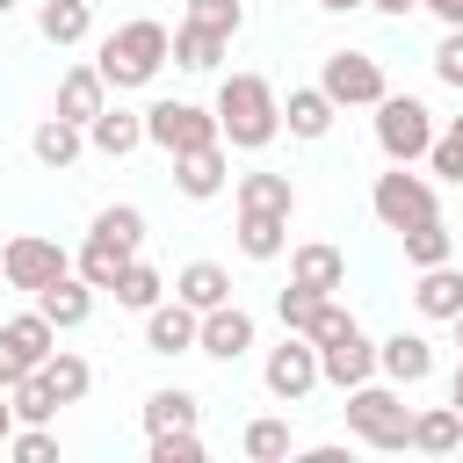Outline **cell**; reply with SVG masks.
Here are the masks:
<instances>
[{"instance_id": "52", "label": "cell", "mask_w": 463, "mask_h": 463, "mask_svg": "<svg viewBox=\"0 0 463 463\" xmlns=\"http://www.w3.org/2000/svg\"><path fill=\"white\" fill-rule=\"evenodd\" d=\"M0 282H7V268H0Z\"/></svg>"}, {"instance_id": "42", "label": "cell", "mask_w": 463, "mask_h": 463, "mask_svg": "<svg viewBox=\"0 0 463 463\" xmlns=\"http://www.w3.org/2000/svg\"><path fill=\"white\" fill-rule=\"evenodd\" d=\"M434 80H441V87H463V29L441 36V51H434Z\"/></svg>"}, {"instance_id": "43", "label": "cell", "mask_w": 463, "mask_h": 463, "mask_svg": "<svg viewBox=\"0 0 463 463\" xmlns=\"http://www.w3.org/2000/svg\"><path fill=\"white\" fill-rule=\"evenodd\" d=\"M347 326H354V311H340V304H333V297H326V304H318V318H311V333H304V340H318V347H326V340H340V333H347Z\"/></svg>"}, {"instance_id": "22", "label": "cell", "mask_w": 463, "mask_h": 463, "mask_svg": "<svg viewBox=\"0 0 463 463\" xmlns=\"http://www.w3.org/2000/svg\"><path fill=\"white\" fill-rule=\"evenodd\" d=\"M174 297L195 304V311H217V304H232V275H224L217 260H188V268L174 275Z\"/></svg>"}, {"instance_id": "28", "label": "cell", "mask_w": 463, "mask_h": 463, "mask_svg": "<svg viewBox=\"0 0 463 463\" xmlns=\"http://www.w3.org/2000/svg\"><path fill=\"white\" fill-rule=\"evenodd\" d=\"M289 246V217H260V210H239V253L246 260H275Z\"/></svg>"}, {"instance_id": "20", "label": "cell", "mask_w": 463, "mask_h": 463, "mask_svg": "<svg viewBox=\"0 0 463 463\" xmlns=\"http://www.w3.org/2000/svg\"><path fill=\"white\" fill-rule=\"evenodd\" d=\"M29 152H36L43 166H72V159L87 152V123H72V116H43V123L29 130Z\"/></svg>"}, {"instance_id": "15", "label": "cell", "mask_w": 463, "mask_h": 463, "mask_svg": "<svg viewBox=\"0 0 463 463\" xmlns=\"http://www.w3.org/2000/svg\"><path fill=\"white\" fill-rule=\"evenodd\" d=\"M0 347H7L22 369H43V362L58 354V326H51L43 311H22V318H7V326H0Z\"/></svg>"}, {"instance_id": "17", "label": "cell", "mask_w": 463, "mask_h": 463, "mask_svg": "<svg viewBox=\"0 0 463 463\" xmlns=\"http://www.w3.org/2000/svg\"><path fill=\"white\" fill-rule=\"evenodd\" d=\"M101 109H109V80H101V65H72V72L58 80V116L94 123Z\"/></svg>"}, {"instance_id": "1", "label": "cell", "mask_w": 463, "mask_h": 463, "mask_svg": "<svg viewBox=\"0 0 463 463\" xmlns=\"http://www.w3.org/2000/svg\"><path fill=\"white\" fill-rule=\"evenodd\" d=\"M217 130H224L232 152L275 145V137H282V101H275V87H268L260 72H224V87H217Z\"/></svg>"}, {"instance_id": "11", "label": "cell", "mask_w": 463, "mask_h": 463, "mask_svg": "<svg viewBox=\"0 0 463 463\" xmlns=\"http://www.w3.org/2000/svg\"><path fill=\"white\" fill-rule=\"evenodd\" d=\"M195 340H203V311H195V304L174 297V304H152V311H145V347H152V354H188Z\"/></svg>"}, {"instance_id": "47", "label": "cell", "mask_w": 463, "mask_h": 463, "mask_svg": "<svg viewBox=\"0 0 463 463\" xmlns=\"http://www.w3.org/2000/svg\"><path fill=\"white\" fill-rule=\"evenodd\" d=\"M7 434H14V398L0 391V449H7Z\"/></svg>"}, {"instance_id": "39", "label": "cell", "mask_w": 463, "mask_h": 463, "mask_svg": "<svg viewBox=\"0 0 463 463\" xmlns=\"http://www.w3.org/2000/svg\"><path fill=\"white\" fill-rule=\"evenodd\" d=\"M188 22L195 29H217V36H239L246 29V7L239 0H188Z\"/></svg>"}, {"instance_id": "29", "label": "cell", "mask_w": 463, "mask_h": 463, "mask_svg": "<svg viewBox=\"0 0 463 463\" xmlns=\"http://www.w3.org/2000/svg\"><path fill=\"white\" fill-rule=\"evenodd\" d=\"M224 43H232V36H217V29H195V22H181V29H174V65H188V72H217Z\"/></svg>"}, {"instance_id": "50", "label": "cell", "mask_w": 463, "mask_h": 463, "mask_svg": "<svg viewBox=\"0 0 463 463\" xmlns=\"http://www.w3.org/2000/svg\"><path fill=\"white\" fill-rule=\"evenodd\" d=\"M449 326H456V347H463V311H456V318H449Z\"/></svg>"}, {"instance_id": "31", "label": "cell", "mask_w": 463, "mask_h": 463, "mask_svg": "<svg viewBox=\"0 0 463 463\" xmlns=\"http://www.w3.org/2000/svg\"><path fill=\"white\" fill-rule=\"evenodd\" d=\"M43 383L58 391V405H80V398L94 391V369H87V362H80L72 347H58V354L43 362Z\"/></svg>"}, {"instance_id": "16", "label": "cell", "mask_w": 463, "mask_h": 463, "mask_svg": "<svg viewBox=\"0 0 463 463\" xmlns=\"http://www.w3.org/2000/svg\"><path fill=\"white\" fill-rule=\"evenodd\" d=\"M174 188H181L188 203L224 195V145H195V152H181V159H174Z\"/></svg>"}, {"instance_id": "32", "label": "cell", "mask_w": 463, "mask_h": 463, "mask_svg": "<svg viewBox=\"0 0 463 463\" xmlns=\"http://www.w3.org/2000/svg\"><path fill=\"white\" fill-rule=\"evenodd\" d=\"M195 427V391H152L145 398V434H174Z\"/></svg>"}, {"instance_id": "53", "label": "cell", "mask_w": 463, "mask_h": 463, "mask_svg": "<svg viewBox=\"0 0 463 463\" xmlns=\"http://www.w3.org/2000/svg\"><path fill=\"white\" fill-rule=\"evenodd\" d=\"M456 232H463V224H456Z\"/></svg>"}, {"instance_id": "34", "label": "cell", "mask_w": 463, "mask_h": 463, "mask_svg": "<svg viewBox=\"0 0 463 463\" xmlns=\"http://www.w3.org/2000/svg\"><path fill=\"white\" fill-rule=\"evenodd\" d=\"M7 398H14V420H29V427H43V420L58 412V391L43 383V369H29V376H22Z\"/></svg>"}, {"instance_id": "4", "label": "cell", "mask_w": 463, "mask_h": 463, "mask_svg": "<svg viewBox=\"0 0 463 463\" xmlns=\"http://www.w3.org/2000/svg\"><path fill=\"white\" fill-rule=\"evenodd\" d=\"M376 145H383L391 166L427 159V145H434V109H427L420 94H383V101H376Z\"/></svg>"}, {"instance_id": "49", "label": "cell", "mask_w": 463, "mask_h": 463, "mask_svg": "<svg viewBox=\"0 0 463 463\" xmlns=\"http://www.w3.org/2000/svg\"><path fill=\"white\" fill-rule=\"evenodd\" d=\"M318 7H333V14H347V7H369V0H318Z\"/></svg>"}, {"instance_id": "37", "label": "cell", "mask_w": 463, "mask_h": 463, "mask_svg": "<svg viewBox=\"0 0 463 463\" xmlns=\"http://www.w3.org/2000/svg\"><path fill=\"white\" fill-rule=\"evenodd\" d=\"M427 166H434L441 181H456V188H463V116H456L449 130H434V145H427Z\"/></svg>"}, {"instance_id": "25", "label": "cell", "mask_w": 463, "mask_h": 463, "mask_svg": "<svg viewBox=\"0 0 463 463\" xmlns=\"http://www.w3.org/2000/svg\"><path fill=\"white\" fill-rule=\"evenodd\" d=\"M239 210L289 217V210H297V188H289V174H239Z\"/></svg>"}, {"instance_id": "23", "label": "cell", "mask_w": 463, "mask_h": 463, "mask_svg": "<svg viewBox=\"0 0 463 463\" xmlns=\"http://www.w3.org/2000/svg\"><path fill=\"white\" fill-rule=\"evenodd\" d=\"M412 304H420V318H441V326H449V318L463 311V275H456L449 260H441V268H420V289H412Z\"/></svg>"}, {"instance_id": "24", "label": "cell", "mask_w": 463, "mask_h": 463, "mask_svg": "<svg viewBox=\"0 0 463 463\" xmlns=\"http://www.w3.org/2000/svg\"><path fill=\"white\" fill-rule=\"evenodd\" d=\"M36 29H43V43H87V29H94V7L87 0H43L36 7Z\"/></svg>"}, {"instance_id": "12", "label": "cell", "mask_w": 463, "mask_h": 463, "mask_svg": "<svg viewBox=\"0 0 463 463\" xmlns=\"http://www.w3.org/2000/svg\"><path fill=\"white\" fill-rule=\"evenodd\" d=\"M376 369H383L398 391H412V383L434 376V340H427V333H391V340H376Z\"/></svg>"}, {"instance_id": "5", "label": "cell", "mask_w": 463, "mask_h": 463, "mask_svg": "<svg viewBox=\"0 0 463 463\" xmlns=\"http://www.w3.org/2000/svg\"><path fill=\"white\" fill-rule=\"evenodd\" d=\"M145 145H159L166 159H181V152H195V145H224V130H217V109L152 101V109H145Z\"/></svg>"}, {"instance_id": "18", "label": "cell", "mask_w": 463, "mask_h": 463, "mask_svg": "<svg viewBox=\"0 0 463 463\" xmlns=\"http://www.w3.org/2000/svg\"><path fill=\"white\" fill-rule=\"evenodd\" d=\"M333 116H340V101L326 87H289V101H282V130L289 137H326Z\"/></svg>"}, {"instance_id": "27", "label": "cell", "mask_w": 463, "mask_h": 463, "mask_svg": "<svg viewBox=\"0 0 463 463\" xmlns=\"http://www.w3.org/2000/svg\"><path fill=\"white\" fill-rule=\"evenodd\" d=\"M412 449H420V456H449V449H463V412H456V405L412 412Z\"/></svg>"}, {"instance_id": "38", "label": "cell", "mask_w": 463, "mask_h": 463, "mask_svg": "<svg viewBox=\"0 0 463 463\" xmlns=\"http://www.w3.org/2000/svg\"><path fill=\"white\" fill-rule=\"evenodd\" d=\"M246 456L253 463H282L289 456V420H253L246 427Z\"/></svg>"}, {"instance_id": "40", "label": "cell", "mask_w": 463, "mask_h": 463, "mask_svg": "<svg viewBox=\"0 0 463 463\" xmlns=\"http://www.w3.org/2000/svg\"><path fill=\"white\" fill-rule=\"evenodd\" d=\"M7 456H14V463H51V456H58V441H51L43 427H29V420H22V427L7 434Z\"/></svg>"}, {"instance_id": "7", "label": "cell", "mask_w": 463, "mask_h": 463, "mask_svg": "<svg viewBox=\"0 0 463 463\" xmlns=\"http://www.w3.org/2000/svg\"><path fill=\"white\" fill-rule=\"evenodd\" d=\"M0 268H7V289H43V282H58V275H72V253L58 246V239H43V232H22V239H7L0 246Z\"/></svg>"}, {"instance_id": "48", "label": "cell", "mask_w": 463, "mask_h": 463, "mask_svg": "<svg viewBox=\"0 0 463 463\" xmlns=\"http://www.w3.org/2000/svg\"><path fill=\"white\" fill-rule=\"evenodd\" d=\"M449 405L463 412V362H456V376H449Z\"/></svg>"}, {"instance_id": "45", "label": "cell", "mask_w": 463, "mask_h": 463, "mask_svg": "<svg viewBox=\"0 0 463 463\" xmlns=\"http://www.w3.org/2000/svg\"><path fill=\"white\" fill-rule=\"evenodd\" d=\"M22 376H29V369H22V362H14V354H7V347H0V391H14V383H22Z\"/></svg>"}, {"instance_id": "36", "label": "cell", "mask_w": 463, "mask_h": 463, "mask_svg": "<svg viewBox=\"0 0 463 463\" xmlns=\"http://www.w3.org/2000/svg\"><path fill=\"white\" fill-rule=\"evenodd\" d=\"M318 289H304V282H289L282 297H275V318H282V333H311V318H318Z\"/></svg>"}, {"instance_id": "44", "label": "cell", "mask_w": 463, "mask_h": 463, "mask_svg": "<svg viewBox=\"0 0 463 463\" xmlns=\"http://www.w3.org/2000/svg\"><path fill=\"white\" fill-rule=\"evenodd\" d=\"M420 7H427L441 29H463V0H420Z\"/></svg>"}, {"instance_id": "8", "label": "cell", "mask_w": 463, "mask_h": 463, "mask_svg": "<svg viewBox=\"0 0 463 463\" xmlns=\"http://www.w3.org/2000/svg\"><path fill=\"white\" fill-rule=\"evenodd\" d=\"M260 383L282 398V405H297V398H311L326 376H318V340H304V333H282V347H268V362H260Z\"/></svg>"}, {"instance_id": "41", "label": "cell", "mask_w": 463, "mask_h": 463, "mask_svg": "<svg viewBox=\"0 0 463 463\" xmlns=\"http://www.w3.org/2000/svg\"><path fill=\"white\" fill-rule=\"evenodd\" d=\"M152 463H203V441H195V427L152 434Z\"/></svg>"}, {"instance_id": "30", "label": "cell", "mask_w": 463, "mask_h": 463, "mask_svg": "<svg viewBox=\"0 0 463 463\" xmlns=\"http://www.w3.org/2000/svg\"><path fill=\"white\" fill-rule=\"evenodd\" d=\"M405 239V260L412 268H441L449 253H456V232L441 224V217H427V224H412V232H398Z\"/></svg>"}, {"instance_id": "19", "label": "cell", "mask_w": 463, "mask_h": 463, "mask_svg": "<svg viewBox=\"0 0 463 463\" xmlns=\"http://www.w3.org/2000/svg\"><path fill=\"white\" fill-rule=\"evenodd\" d=\"M289 282H304V289H318V297H333V289L347 282V260H340V246H326V239H311V246H297V253H289Z\"/></svg>"}, {"instance_id": "35", "label": "cell", "mask_w": 463, "mask_h": 463, "mask_svg": "<svg viewBox=\"0 0 463 463\" xmlns=\"http://www.w3.org/2000/svg\"><path fill=\"white\" fill-rule=\"evenodd\" d=\"M94 232H101V239H116V246H130V253H137V246H145V210H137V203H109V210H101V217H94Z\"/></svg>"}, {"instance_id": "26", "label": "cell", "mask_w": 463, "mask_h": 463, "mask_svg": "<svg viewBox=\"0 0 463 463\" xmlns=\"http://www.w3.org/2000/svg\"><path fill=\"white\" fill-rule=\"evenodd\" d=\"M130 260H137L130 246H116V239H101V232H87V246H80V260H72V268H80V275H87L94 289H116V275H123Z\"/></svg>"}, {"instance_id": "6", "label": "cell", "mask_w": 463, "mask_h": 463, "mask_svg": "<svg viewBox=\"0 0 463 463\" xmlns=\"http://www.w3.org/2000/svg\"><path fill=\"white\" fill-rule=\"evenodd\" d=\"M369 210H376L391 232H412V224L441 217V203H434V181H427V174H412V166H391V174H376V195H369Z\"/></svg>"}, {"instance_id": "51", "label": "cell", "mask_w": 463, "mask_h": 463, "mask_svg": "<svg viewBox=\"0 0 463 463\" xmlns=\"http://www.w3.org/2000/svg\"><path fill=\"white\" fill-rule=\"evenodd\" d=\"M0 14H14V0H0Z\"/></svg>"}, {"instance_id": "3", "label": "cell", "mask_w": 463, "mask_h": 463, "mask_svg": "<svg viewBox=\"0 0 463 463\" xmlns=\"http://www.w3.org/2000/svg\"><path fill=\"white\" fill-rule=\"evenodd\" d=\"M347 427L369 441V449H412V412L398 398V383H354L347 391Z\"/></svg>"}, {"instance_id": "46", "label": "cell", "mask_w": 463, "mask_h": 463, "mask_svg": "<svg viewBox=\"0 0 463 463\" xmlns=\"http://www.w3.org/2000/svg\"><path fill=\"white\" fill-rule=\"evenodd\" d=\"M369 7H376V14H391V22H405V14L420 7V0H369Z\"/></svg>"}, {"instance_id": "2", "label": "cell", "mask_w": 463, "mask_h": 463, "mask_svg": "<svg viewBox=\"0 0 463 463\" xmlns=\"http://www.w3.org/2000/svg\"><path fill=\"white\" fill-rule=\"evenodd\" d=\"M166 58H174L166 22H123V29H109L101 51H94V65H101V80H109L116 94H123V87H152Z\"/></svg>"}, {"instance_id": "10", "label": "cell", "mask_w": 463, "mask_h": 463, "mask_svg": "<svg viewBox=\"0 0 463 463\" xmlns=\"http://www.w3.org/2000/svg\"><path fill=\"white\" fill-rule=\"evenodd\" d=\"M318 376H326V383H340V391L369 383V376H376V340H369L362 326H347L340 340H326V347H318Z\"/></svg>"}, {"instance_id": "14", "label": "cell", "mask_w": 463, "mask_h": 463, "mask_svg": "<svg viewBox=\"0 0 463 463\" xmlns=\"http://www.w3.org/2000/svg\"><path fill=\"white\" fill-rule=\"evenodd\" d=\"M210 362H239L246 347H253V311H239V304H217V311H203V340H195Z\"/></svg>"}, {"instance_id": "9", "label": "cell", "mask_w": 463, "mask_h": 463, "mask_svg": "<svg viewBox=\"0 0 463 463\" xmlns=\"http://www.w3.org/2000/svg\"><path fill=\"white\" fill-rule=\"evenodd\" d=\"M318 87L340 101V109H376L391 87H383V65L369 58V51H333L326 58V72H318Z\"/></svg>"}, {"instance_id": "21", "label": "cell", "mask_w": 463, "mask_h": 463, "mask_svg": "<svg viewBox=\"0 0 463 463\" xmlns=\"http://www.w3.org/2000/svg\"><path fill=\"white\" fill-rule=\"evenodd\" d=\"M87 145H94L101 159H123V152L145 145V116H130V109H101V116L87 123Z\"/></svg>"}, {"instance_id": "13", "label": "cell", "mask_w": 463, "mask_h": 463, "mask_svg": "<svg viewBox=\"0 0 463 463\" xmlns=\"http://www.w3.org/2000/svg\"><path fill=\"white\" fill-rule=\"evenodd\" d=\"M36 311H43L58 333H72V326H87V318H94V282L72 268V275H58V282H43V289H36Z\"/></svg>"}, {"instance_id": "33", "label": "cell", "mask_w": 463, "mask_h": 463, "mask_svg": "<svg viewBox=\"0 0 463 463\" xmlns=\"http://www.w3.org/2000/svg\"><path fill=\"white\" fill-rule=\"evenodd\" d=\"M159 289H166V282H159V268H145V260H130V268L116 275V289H109V297H116L123 311H152V304H159Z\"/></svg>"}]
</instances>
